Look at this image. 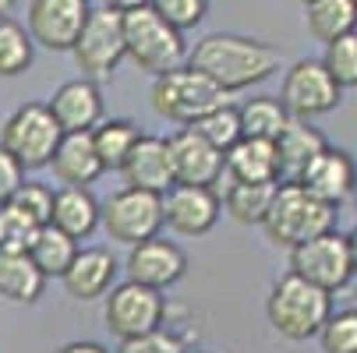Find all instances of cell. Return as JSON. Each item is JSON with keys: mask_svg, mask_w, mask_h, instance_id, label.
Returning a JSON list of instances; mask_svg holds the SVG:
<instances>
[{"mask_svg": "<svg viewBox=\"0 0 357 353\" xmlns=\"http://www.w3.org/2000/svg\"><path fill=\"white\" fill-rule=\"evenodd\" d=\"M227 177L248 184H280V156L276 141L266 138H241L227 148Z\"/></svg>", "mask_w": 357, "mask_h": 353, "instance_id": "44dd1931", "label": "cell"}, {"mask_svg": "<svg viewBox=\"0 0 357 353\" xmlns=\"http://www.w3.org/2000/svg\"><path fill=\"white\" fill-rule=\"evenodd\" d=\"M340 92L343 88L329 78L322 61H297L283 78L280 103L287 107L290 117L312 120V117H322V113L340 107Z\"/></svg>", "mask_w": 357, "mask_h": 353, "instance_id": "8fae6325", "label": "cell"}, {"mask_svg": "<svg viewBox=\"0 0 357 353\" xmlns=\"http://www.w3.org/2000/svg\"><path fill=\"white\" fill-rule=\"evenodd\" d=\"M319 343L322 353H357V311H336L322 322L319 329Z\"/></svg>", "mask_w": 357, "mask_h": 353, "instance_id": "836d02e7", "label": "cell"}, {"mask_svg": "<svg viewBox=\"0 0 357 353\" xmlns=\"http://www.w3.org/2000/svg\"><path fill=\"white\" fill-rule=\"evenodd\" d=\"M237 117H241L244 138H266V141H276L280 131L290 124V113H287V107L280 103L276 95L248 99L244 107H237Z\"/></svg>", "mask_w": 357, "mask_h": 353, "instance_id": "f1b7e54d", "label": "cell"}, {"mask_svg": "<svg viewBox=\"0 0 357 353\" xmlns=\"http://www.w3.org/2000/svg\"><path fill=\"white\" fill-rule=\"evenodd\" d=\"M149 8L177 32H188L209 15V0H149Z\"/></svg>", "mask_w": 357, "mask_h": 353, "instance_id": "e575fe53", "label": "cell"}, {"mask_svg": "<svg viewBox=\"0 0 357 353\" xmlns=\"http://www.w3.org/2000/svg\"><path fill=\"white\" fill-rule=\"evenodd\" d=\"M354 4H357V0H354Z\"/></svg>", "mask_w": 357, "mask_h": 353, "instance_id": "7bdbcfd3", "label": "cell"}, {"mask_svg": "<svg viewBox=\"0 0 357 353\" xmlns=\"http://www.w3.org/2000/svg\"><path fill=\"white\" fill-rule=\"evenodd\" d=\"M326 134L319 127H312L308 120L290 117V124L280 131L276 138V156H280V180H297L322 148H326Z\"/></svg>", "mask_w": 357, "mask_h": 353, "instance_id": "7402d4cb", "label": "cell"}, {"mask_svg": "<svg viewBox=\"0 0 357 353\" xmlns=\"http://www.w3.org/2000/svg\"><path fill=\"white\" fill-rule=\"evenodd\" d=\"M99 226L110 233V240L128 244V247L145 237H156L163 226V194L124 187L99 205Z\"/></svg>", "mask_w": 357, "mask_h": 353, "instance_id": "ba28073f", "label": "cell"}, {"mask_svg": "<svg viewBox=\"0 0 357 353\" xmlns=\"http://www.w3.org/2000/svg\"><path fill=\"white\" fill-rule=\"evenodd\" d=\"M304 25L319 42H333L357 29V4L354 0H304Z\"/></svg>", "mask_w": 357, "mask_h": 353, "instance_id": "4316f807", "label": "cell"}, {"mask_svg": "<svg viewBox=\"0 0 357 353\" xmlns=\"http://www.w3.org/2000/svg\"><path fill=\"white\" fill-rule=\"evenodd\" d=\"M124 184L128 187H142V191H156L163 194L174 184V170H170V152H167V138L156 134H142L131 148V156L121 166Z\"/></svg>", "mask_w": 357, "mask_h": 353, "instance_id": "d6986e66", "label": "cell"}, {"mask_svg": "<svg viewBox=\"0 0 357 353\" xmlns=\"http://www.w3.org/2000/svg\"><path fill=\"white\" fill-rule=\"evenodd\" d=\"M92 4L89 0H32L29 4V39L39 42L43 49H64L75 46Z\"/></svg>", "mask_w": 357, "mask_h": 353, "instance_id": "4fadbf2b", "label": "cell"}, {"mask_svg": "<svg viewBox=\"0 0 357 353\" xmlns=\"http://www.w3.org/2000/svg\"><path fill=\"white\" fill-rule=\"evenodd\" d=\"M43 286L46 276L36 269L29 251H0V297L11 304H36Z\"/></svg>", "mask_w": 357, "mask_h": 353, "instance_id": "cb8c5ba5", "label": "cell"}, {"mask_svg": "<svg viewBox=\"0 0 357 353\" xmlns=\"http://www.w3.org/2000/svg\"><path fill=\"white\" fill-rule=\"evenodd\" d=\"M184 272H188V258H184V251L170 240L145 237V240L131 244V251H128V279H135L142 286L167 290Z\"/></svg>", "mask_w": 357, "mask_h": 353, "instance_id": "9a60e30c", "label": "cell"}, {"mask_svg": "<svg viewBox=\"0 0 357 353\" xmlns=\"http://www.w3.org/2000/svg\"><path fill=\"white\" fill-rule=\"evenodd\" d=\"M11 8H15V0H0V18H8Z\"/></svg>", "mask_w": 357, "mask_h": 353, "instance_id": "b9f144b4", "label": "cell"}, {"mask_svg": "<svg viewBox=\"0 0 357 353\" xmlns=\"http://www.w3.org/2000/svg\"><path fill=\"white\" fill-rule=\"evenodd\" d=\"M50 223L61 226L75 240H85L99 226V201L89 194V187H61L54 194V212H50Z\"/></svg>", "mask_w": 357, "mask_h": 353, "instance_id": "603a6c76", "label": "cell"}, {"mask_svg": "<svg viewBox=\"0 0 357 353\" xmlns=\"http://www.w3.org/2000/svg\"><path fill=\"white\" fill-rule=\"evenodd\" d=\"M75 251H78V240H75V237H68V233H64L61 226H54V223H43V226L36 230L32 244H29V258L36 262V269H39L46 279H61L64 269H68L71 258H75Z\"/></svg>", "mask_w": 357, "mask_h": 353, "instance_id": "d4e9b609", "label": "cell"}, {"mask_svg": "<svg viewBox=\"0 0 357 353\" xmlns=\"http://www.w3.org/2000/svg\"><path fill=\"white\" fill-rule=\"evenodd\" d=\"M89 134H92V145H96L99 163H103V173H107V170H121L124 159L131 156L135 141L142 138V131H138L131 120H99Z\"/></svg>", "mask_w": 357, "mask_h": 353, "instance_id": "83f0119b", "label": "cell"}, {"mask_svg": "<svg viewBox=\"0 0 357 353\" xmlns=\"http://www.w3.org/2000/svg\"><path fill=\"white\" fill-rule=\"evenodd\" d=\"M322 68L340 88H357V32H347L326 42Z\"/></svg>", "mask_w": 357, "mask_h": 353, "instance_id": "1f68e13d", "label": "cell"}, {"mask_svg": "<svg viewBox=\"0 0 357 353\" xmlns=\"http://www.w3.org/2000/svg\"><path fill=\"white\" fill-rule=\"evenodd\" d=\"M301 187H308L315 198L329 201L333 209H340L343 201L357 191V163L350 159V152L343 148H333L326 145L322 152L304 166V173L297 177Z\"/></svg>", "mask_w": 357, "mask_h": 353, "instance_id": "2e32d148", "label": "cell"}, {"mask_svg": "<svg viewBox=\"0 0 357 353\" xmlns=\"http://www.w3.org/2000/svg\"><path fill=\"white\" fill-rule=\"evenodd\" d=\"M230 95L223 85H216L209 74H202L198 68H174V71H163L152 81V110L160 117H167L170 124H181V127H191L198 117H206L209 110L230 103Z\"/></svg>", "mask_w": 357, "mask_h": 353, "instance_id": "3957f363", "label": "cell"}, {"mask_svg": "<svg viewBox=\"0 0 357 353\" xmlns=\"http://www.w3.org/2000/svg\"><path fill=\"white\" fill-rule=\"evenodd\" d=\"M220 194L216 187L198 184H170L163 191V226L181 237H206L220 223Z\"/></svg>", "mask_w": 357, "mask_h": 353, "instance_id": "7c38bea8", "label": "cell"}, {"mask_svg": "<svg viewBox=\"0 0 357 353\" xmlns=\"http://www.w3.org/2000/svg\"><path fill=\"white\" fill-rule=\"evenodd\" d=\"M57 353H107L99 343H68V346H61Z\"/></svg>", "mask_w": 357, "mask_h": 353, "instance_id": "ab89813d", "label": "cell"}, {"mask_svg": "<svg viewBox=\"0 0 357 353\" xmlns=\"http://www.w3.org/2000/svg\"><path fill=\"white\" fill-rule=\"evenodd\" d=\"M61 124L54 120L46 103H25L18 107L0 131V145L8 148V156L22 170H43L54 156V148L61 141Z\"/></svg>", "mask_w": 357, "mask_h": 353, "instance_id": "8992f818", "label": "cell"}, {"mask_svg": "<svg viewBox=\"0 0 357 353\" xmlns=\"http://www.w3.org/2000/svg\"><path fill=\"white\" fill-rule=\"evenodd\" d=\"M347 251H350V265H354V276H357V230L347 237Z\"/></svg>", "mask_w": 357, "mask_h": 353, "instance_id": "60d3db41", "label": "cell"}, {"mask_svg": "<svg viewBox=\"0 0 357 353\" xmlns=\"http://www.w3.org/2000/svg\"><path fill=\"white\" fill-rule=\"evenodd\" d=\"M188 64L198 68L202 74H209L227 92H241L280 71V49L259 39H248V36L213 32L202 42H195V49L188 54Z\"/></svg>", "mask_w": 357, "mask_h": 353, "instance_id": "6da1fadb", "label": "cell"}, {"mask_svg": "<svg viewBox=\"0 0 357 353\" xmlns=\"http://www.w3.org/2000/svg\"><path fill=\"white\" fill-rule=\"evenodd\" d=\"M149 0H103V8H110V11H117V15H128V11H135V8H145Z\"/></svg>", "mask_w": 357, "mask_h": 353, "instance_id": "f35d334b", "label": "cell"}, {"mask_svg": "<svg viewBox=\"0 0 357 353\" xmlns=\"http://www.w3.org/2000/svg\"><path fill=\"white\" fill-rule=\"evenodd\" d=\"M54 170V177L64 184V187H89L99 173H103V163L96 156V145H92V134L89 131H68L61 134L54 156L46 163Z\"/></svg>", "mask_w": 357, "mask_h": 353, "instance_id": "ffe728a7", "label": "cell"}, {"mask_svg": "<svg viewBox=\"0 0 357 353\" xmlns=\"http://www.w3.org/2000/svg\"><path fill=\"white\" fill-rule=\"evenodd\" d=\"M124 18V54L142 68L149 71L152 78L163 74V71H174L181 64H188V42H184V32H177L174 25H167L149 4L145 8H135Z\"/></svg>", "mask_w": 357, "mask_h": 353, "instance_id": "5b68a950", "label": "cell"}, {"mask_svg": "<svg viewBox=\"0 0 357 353\" xmlns=\"http://www.w3.org/2000/svg\"><path fill=\"white\" fill-rule=\"evenodd\" d=\"M301 4H304V0H301Z\"/></svg>", "mask_w": 357, "mask_h": 353, "instance_id": "ee69618b", "label": "cell"}, {"mask_svg": "<svg viewBox=\"0 0 357 353\" xmlns=\"http://www.w3.org/2000/svg\"><path fill=\"white\" fill-rule=\"evenodd\" d=\"M75 57L82 78H107L117 71V64L128 57L124 54V18L110 8H92L75 46L68 49Z\"/></svg>", "mask_w": 357, "mask_h": 353, "instance_id": "52a82bcc", "label": "cell"}, {"mask_svg": "<svg viewBox=\"0 0 357 353\" xmlns=\"http://www.w3.org/2000/svg\"><path fill=\"white\" fill-rule=\"evenodd\" d=\"M170 152V170L174 184H198V187H216L220 177L227 173V156L213 148L195 127H181L177 134L167 138Z\"/></svg>", "mask_w": 357, "mask_h": 353, "instance_id": "5bb4252c", "label": "cell"}, {"mask_svg": "<svg viewBox=\"0 0 357 353\" xmlns=\"http://www.w3.org/2000/svg\"><path fill=\"white\" fill-rule=\"evenodd\" d=\"M290 272L308 279L329 293L343 290L354 279V265H350V251H347V237L336 230H326L312 240H304L297 247H290Z\"/></svg>", "mask_w": 357, "mask_h": 353, "instance_id": "30bf717a", "label": "cell"}, {"mask_svg": "<svg viewBox=\"0 0 357 353\" xmlns=\"http://www.w3.org/2000/svg\"><path fill=\"white\" fill-rule=\"evenodd\" d=\"M22 173H25V170L8 156V148L0 145V201H8V198H11V191L22 184Z\"/></svg>", "mask_w": 357, "mask_h": 353, "instance_id": "74e56055", "label": "cell"}, {"mask_svg": "<svg viewBox=\"0 0 357 353\" xmlns=\"http://www.w3.org/2000/svg\"><path fill=\"white\" fill-rule=\"evenodd\" d=\"M29 64H32L29 32L11 18H0V78H15V74L29 71Z\"/></svg>", "mask_w": 357, "mask_h": 353, "instance_id": "f546056e", "label": "cell"}, {"mask_svg": "<svg viewBox=\"0 0 357 353\" xmlns=\"http://www.w3.org/2000/svg\"><path fill=\"white\" fill-rule=\"evenodd\" d=\"M336 226V209L329 201L315 198L308 187H301L297 180H283L276 184V194L269 201V212L262 219L266 237L276 247H297L304 240H312L326 230Z\"/></svg>", "mask_w": 357, "mask_h": 353, "instance_id": "7a4b0ae2", "label": "cell"}, {"mask_svg": "<svg viewBox=\"0 0 357 353\" xmlns=\"http://www.w3.org/2000/svg\"><path fill=\"white\" fill-rule=\"evenodd\" d=\"M61 279L75 300H99L117 283V262L107 247H78Z\"/></svg>", "mask_w": 357, "mask_h": 353, "instance_id": "ac0fdd59", "label": "cell"}, {"mask_svg": "<svg viewBox=\"0 0 357 353\" xmlns=\"http://www.w3.org/2000/svg\"><path fill=\"white\" fill-rule=\"evenodd\" d=\"M191 127H195L202 138H206L213 148H220L223 156H227V148H234V145L244 138V131H241V117H237V107H230V103L209 110L206 117H198Z\"/></svg>", "mask_w": 357, "mask_h": 353, "instance_id": "4dcf8cb0", "label": "cell"}, {"mask_svg": "<svg viewBox=\"0 0 357 353\" xmlns=\"http://www.w3.org/2000/svg\"><path fill=\"white\" fill-rule=\"evenodd\" d=\"M276 194V184H248V180H230L220 205L230 212L234 223L241 226H262L266 212H269V201Z\"/></svg>", "mask_w": 357, "mask_h": 353, "instance_id": "484cf974", "label": "cell"}, {"mask_svg": "<svg viewBox=\"0 0 357 353\" xmlns=\"http://www.w3.org/2000/svg\"><path fill=\"white\" fill-rule=\"evenodd\" d=\"M266 311H269V325L283 339L304 343V339L319 336L322 322L333 315V293L294 276V272H287L283 279H276Z\"/></svg>", "mask_w": 357, "mask_h": 353, "instance_id": "277c9868", "label": "cell"}, {"mask_svg": "<svg viewBox=\"0 0 357 353\" xmlns=\"http://www.w3.org/2000/svg\"><path fill=\"white\" fill-rule=\"evenodd\" d=\"M39 223L15 201H0V251H29Z\"/></svg>", "mask_w": 357, "mask_h": 353, "instance_id": "d6a6232c", "label": "cell"}, {"mask_svg": "<svg viewBox=\"0 0 357 353\" xmlns=\"http://www.w3.org/2000/svg\"><path fill=\"white\" fill-rule=\"evenodd\" d=\"M8 201H15V205H18L22 212H29L39 226L50 223V212H54V191H50L46 184H25V180H22V184L11 191Z\"/></svg>", "mask_w": 357, "mask_h": 353, "instance_id": "d590c367", "label": "cell"}, {"mask_svg": "<svg viewBox=\"0 0 357 353\" xmlns=\"http://www.w3.org/2000/svg\"><path fill=\"white\" fill-rule=\"evenodd\" d=\"M163 318H167L163 290L142 286L135 279L107 290L103 322L117 339H135V336H145V332H156V329H163Z\"/></svg>", "mask_w": 357, "mask_h": 353, "instance_id": "9c48e42d", "label": "cell"}, {"mask_svg": "<svg viewBox=\"0 0 357 353\" xmlns=\"http://www.w3.org/2000/svg\"><path fill=\"white\" fill-rule=\"evenodd\" d=\"M50 113L61 124V131H92L99 120H103V95H99L92 78H75L64 81L54 99H50Z\"/></svg>", "mask_w": 357, "mask_h": 353, "instance_id": "e0dca14e", "label": "cell"}, {"mask_svg": "<svg viewBox=\"0 0 357 353\" xmlns=\"http://www.w3.org/2000/svg\"><path fill=\"white\" fill-rule=\"evenodd\" d=\"M117 353H188L184 339L174 336V332H145V336H135V339H121V350Z\"/></svg>", "mask_w": 357, "mask_h": 353, "instance_id": "8d00e7d4", "label": "cell"}]
</instances>
